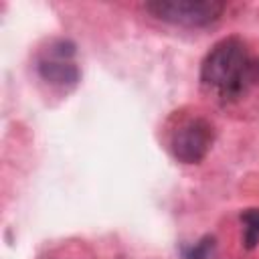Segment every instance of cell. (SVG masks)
I'll return each mask as SVG.
<instances>
[{"label":"cell","instance_id":"4","mask_svg":"<svg viewBox=\"0 0 259 259\" xmlns=\"http://www.w3.org/2000/svg\"><path fill=\"white\" fill-rule=\"evenodd\" d=\"M36 69H38V75L42 81H47L53 87L65 89V91L73 89L81 79L79 67L73 63L71 57H63V55H57L51 51H47V57H42L38 61Z\"/></svg>","mask_w":259,"mask_h":259},{"label":"cell","instance_id":"1","mask_svg":"<svg viewBox=\"0 0 259 259\" xmlns=\"http://www.w3.org/2000/svg\"><path fill=\"white\" fill-rule=\"evenodd\" d=\"M251 61L247 45L239 36L223 38L206 53L200 65V83L206 89L217 91L221 103L227 107L239 91Z\"/></svg>","mask_w":259,"mask_h":259},{"label":"cell","instance_id":"5","mask_svg":"<svg viewBox=\"0 0 259 259\" xmlns=\"http://www.w3.org/2000/svg\"><path fill=\"white\" fill-rule=\"evenodd\" d=\"M241 223L245 225L243 233V247L255 249L259 245V208H247L241 212Z\"/></svg>","mask_w":259,"mask_h":259},{"label":"cell","instance_id":"2","mask_svg":"<svg viewBox=\"0 0 259 259\" xmlns=\"http://www.w3.org/2000/svg\"><path fill=\"white\" fill-rule=\"evenodd\" d=\"M212 123L194 113V115H178L170 136H168V148L172 156L182 164H198L212 146Z\"/></svg>","mask_w":259,"mask_h":259},{"label":"cell","instance_id":"3","mask_svg":"<svg viewBox=\"0 0 259 259\" xmlns=\"http://www.w3.org/2000/svg\"><path fill=\"white\" fill-rule=\"evenodd\" d=\"M144 8L156 16L158 20L196 28V26H208L225 10V2L221 0H152L146 2Z\"/></svg>","mask_w":259,"mask_h":259},{"label":"cell","instance_id":"6","mask_svg":"<svg viewBox=\"0 0 259 259\" xmlns=\"http://www.w3.org/2000/svg\"><path fill=\"white\" fill-rule=\"evenodd\" d=\"M214 251H217V241H214V237L206 235L192 247L184 249V259H212Z\"/></svg>","mask_w":259,"mask_h":259}]
</instances>
